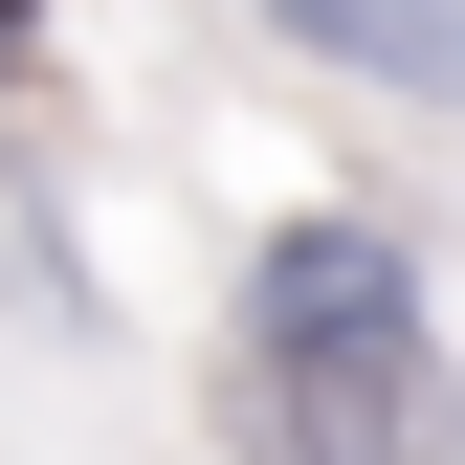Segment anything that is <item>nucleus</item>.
<instances>
[{"label":"nucleus","instance_id":"2","mask_svg":"<svg viewBox=\"0 0 465 465\" xmlns=\"http://www.w3.org/2000/svg\"><path fill=\"white\" fill-rule=\"evenodd\" d=\"M311 67H355V89H421V111H465V0H266Z\"/></svg>","mask_w":465,"mask_h":465},{"label":"nucleus","instance_id":"1","mask_svg":"<svg viewBox=\"0 0 465 465\" xmlns=\"http://www.w3.org/2000/svg\"><path fill=\"white\" fill-rule=\"evenodd\" d=\"M244 443L266 465H465V377L377 222H288L244 266Z\"/></svg>","mask_w":465,"mask_h":465},{"label":"nucleus","instance_id":"3","mask_svg":"<svg viewBox=\"0 0 465 465\" xmlns=\"http://www.w3.org/2000/svg\"><path fill=\"white\" fill-rule=\"evenodd\" d=\"M23 45H45V23H23V0H0V67H23Z\"/></svg>","mask_w":465,"mask_h":465}]
</instances>
